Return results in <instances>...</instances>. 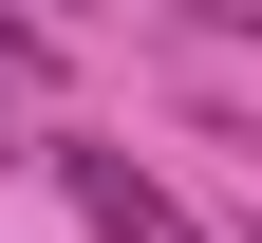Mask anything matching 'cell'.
Segmentation results:
<instances>
[{
	"label": "cell",
	"mask_w": 262,
	"mask_h": 243,
	"mask_svg": "<svg viewBox=\"0 0 262 243\" xmlns=\"http://www.w3.org/2000/svg\"><path fill=\"white\" fill-rule=\"evenodd\" d=\"M56 187H75V225H94V243H206L169 187H150V168L113 150V131H56Z\"/></svg>",
	"instance_id": "obj_1"
},
{
	"label": "cell",
	"mask_w": 262,
	"mask_h": 243,
	"mask_svg": "<svg viewBox=\"0 0 262 243\" xmlns=\"http://www.w3.org/2000/svg\"><path fill=\"white\" fill-rule=\"evenodd\" d=\"M169 19H187V38H262V0H169Z\"/></svg>",
	"instance_id": "obj_2"
}]
</instances>
